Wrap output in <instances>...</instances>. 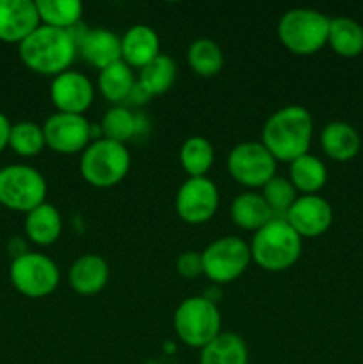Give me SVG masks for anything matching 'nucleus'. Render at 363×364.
<instances>
[{"mask_svg":"<svg viewBox=\"0 0 363 364\" xmlns=\"http://www.w3.org/2000/svg\"><path fill=\"white\" fill-rule=\"evenodd\" d=\"M313 119L308 109L287 105L270 114L262 128V144L276 162H294L310 151Z\"/></svg>","mask_w":363,"mask_h":364,"instance_id":"obj_1","label":"nucleus"},{"mask_svg":"<svg viewBox=\"0 0 363 364\" xmlns=\"http://www.w3.org/2000/svg\"><path fill=\"white\" fill-rule=\"evenodd\" d=\"M77 52V43L70 32L43 23L18 45L21 63L34 73L48 77L70 70Z\"/></svg>","mask_w":363,"mask_h":364,"instance_id":"obj_2","label":"nucleus"},{"mask_svg":"<svg viewBox=\"0 0 363 364\" xmlns=\"http://www.w3.org/2000/svg\"><path fill=\"white\" fill-rule=\"evenodd\" d=\"M249 249L251 262L260 269L267 272H283L299 259L302 242L287 220L274 217L265 226L255 231Z\"/></svg>","mask_w":363,"mask_h":364,"instance_id":"obj_3","label":"nucleus"},{"mask_svg":"<svg viewBox=\"0 0 363 364\" xmlns=\"http://www.w3.org/2000/svg\"><path fill=\"white\" fill-rule=\"evenodd\" d=\"M330 18L308 7L287 11L278 23V39L295 55H312L327 45Z\"/></svg>","mask_w":363,"mask_h":364,"instance_id":"obj_4","label":"nucleus"},{"mask_svg":"<svg viewBox=\"0 0 363 364\" xmlns=\"http://www.w3.org/2000/svg\"><path fill=\"white\" fill-rule=\"evenodd\" d=\"M130 169L127 146L109 139H95L82 151L80 174L91 187L110 188L125 180Z\"/></svg>","mask_w":363,"mask_h":364,"instance_id":"obj_5","label":"nucleus"},{"mask_svg":"<svg viewBox=\"0 0 363 364\" xmlns=\"http://www.w3.org/2000/svg\"><path fill=\"white\" fill-rule=\"evenodd\" d=\"M173 327L178 340L192 348H203L221 334V313L209 297H189L177 308Z\"/></svg>","mask_w":363,"mask_h":364,"instance_id":"obj_6","label":"nucleus"},{"mask_svg":"<svg viewBox=\"0 0 363 364\" xmlns=\"http://www.w3.org/2000/svg\"><path fill=\"white\" fill-rule=\"evenodd\" d=\"M46 199V181L38 169L11 164L0 169V205L28 213Z\"/></svg>","mask_w":363,"mask_h":364,"instance_id":"obj_7","label":"nucleus"},{"mask_svg":"<svg viewBox=\"0 0 363 364\" xmlns=\"http://www.w3.org/2000/svg\"><path fill=\"white\" fill-rule=\"evenodd\" d=\"M11 284L28 299H43L57 290L60 281L59 267L41 252H21L9 267Z\"/></svg>","mask_w":363,"mask_h":364,"instance_id":"obj_8","label":"nucleus"},{"mask_svg":"<svg viewBox=\"0 0 363 364\" xmlns=\"http://www.w3.org/2000/svg\"><path fill=\"white\" fill-rule=\"evenodd\" d=\"M203 258V276L212 283L226 284L238 279L251 263V249L238 237H223L214 240L205 251Z\"/></svg>","mask_w":363,"mask_h":364,"instance_id":"obj_9","label":"nucleus"},{"mask_svg":"<svg viewBox=\"0 0 363 364\" xmlns=\"http://www.w3.org/2000/svg\"><path fill=\"white\" fill-rule=\"evenodd\" d=\"M228 173L246 188H263L276 176V160L262 142H241L228 155Z\"/></svg>","mask_w":363,"mask_h":364,"instance_id":"obj_10","label":"nucleus"},{"mask_svg":"<svg viewBox=\"0 0 363 364\" xmlns=\"http://www.w3.org/2000/svg\"><path fill=\"white\" fill-rule=\"evenodd\" d=\"M219 206V191L216 183L203 178H187L174 198L177 215L187 224H203L212 219Z\"/></svg>","mask_w":363,"mask_h":364,"instance_id":"obj_11","label":"nucleus"},{"mask_svg":"<svg viewBox=\"0 0 363 364\" xmlns=\"http://www.w3.org/2000/svg\"><path fill=\"white\" fill-rule=\"evenodd\" d=\"M45 144L60 155L80 153L91 144L93 127L84 116L56 112L43 123Z\"/></svg>","mask_w":363,"mask_h":364,"instance_id":"obj_12","label":"nucleus"},{"mask_svg":"<svg viewBox=\"0 0 363 364\" xmlns=\"http://www.w3.org/2000/svg\"><path fill=\"white\" fill-rule=\"evenodd\" d=\"M50 100L57 112L82 116L95 100V85L78 71H64L53 77L50 85Z\"/></svg>","mask_w":363,"mask_h":364,"instance_id":"obj_13","label":"nucleus"},{"mask_svg":"<svg viewBox=\"0 0 363 364\" xmlns=\"http://www.w3.org/2000/svg\"><path fill=\"white\" fill-rule=\"evenodd\" d=\"M285 220L301 238H315L326 233L333 223L331 205L319 194L299 196Z\"/></svg>","mask_w":363,"mask_h":364,"instance_id":"obj_14","label":"nucleus"},{"mask_svg":"<svg viewBox=\"0 0 363 364\" xmlns=\"http://www.w3.org/2000/svg\"><path fill=\"white\" fill-rule=\"evenodd\" d=\"M39 25L41 21H39L36 2L0 0V41L20 45Z\"/></svg>","mask_w":363,"mask_h":364,"instance_id":"obj_15","label":"nucleus"},{"mask_svg":"<svg viewBox=\"0 0 363 364\" xmlns=\"http://www.w3.org/2000/svg\"><path fill=\"white\" fill-rule=\"evenodd\" d=\"M77 48L80 55L98 70L121 60V38L107 28H88L82 32Z\"/></svg>","mask_w":363,"mask_h":364,"instance_id":"obj_16","label":"nucleus"},{"mask_svg":"<svg viewBox=\"0 0 363 364\" xmlns=\"http://www.w3.org/2000/svg\"><path fill=\"white\" fill-rule=\"evenodd\" d=\"M160 55V39L149 25H134L121 38V60L130 68H144Z\"/></svg>","mask_w":363,"mask_h":364,"instance_id":"obj_17","label":"nucleus"},{"mask_svg":"<svg viewBox=\"0 0 363 364\" xmlns=\"http://www.w3.org/2000/svg\"><path fill=\"white\" fill-rule=\"evenodd\" d=\"M110 277L109 263L100 255H84L70 269V287L78 295H96L107 287Z\"/></svg>","mask_w":363,"mask_h":364,"instance_id":"obj_18","label":"nucleus"},{"mask_svg":"<svg viewBox=\"0 0 363 364\" xmlns=\"http://www.w3.org/2000/svg\"><path fill=\"white\" fill-rule=\"evenodd\" d=\"M363 141L356 128L345 121L326 124L320 134V148L335 162H349L362 149Z\"/></svg>","mask_w":363,"mask_h":364,"instance_id":"obj_19","label":"nucleus"},{"mask_svg":"<svg viewBox=\"0 0 363 364\" xmlns=\"http://www.w3.org/2000/svg\"><path fill=\"white\" fill-rule=\"evenodd\" d=\"M25 233L39 247H48L59 240L63 233V219L59 210L50 203H43L25 215Z\"/></svg>","mask_w":363,"mask_h":364,"instance_id":"obj_20","label":"nucleus"},{"mask_svg":"<svg viewBox=\"0 0 363 364\" xmlns=\"http://www.w3.org/2000/svg\"><path fill=\"white\" fill-rule=\"evenodd\" d=\"M230 215L235 226L246 231H258L274 219L269 205L258 192H244L238 194L230 205Z\"/></svg>","mask_w":363,"mask_h":364,"instance_id":"obj_21","label":"nucleus"},{"mask_svg":"<svg viewBox=\"0 0 363 364\" xmlns=\"http://www.w3.org/2000/svg\"><path fill=\"white\" fill-rule=\"evenodd\" d=\"M288 180L294 185L295 191L301 192L302 196L317 194L326 185V166H324V162L320 159L306 153V155L299 156L294 162H290Z\"/></svg>","mask_w":363,"mask_h":364,"instance_id":"obj_22","label":"nucleus"},{"mask_svg":"<svg viewBox=\"0 0 363 364\" xmlns=\"http://www.w3.org/2000/svg\"><path fill=\"white\" fill-rule=\"evenodd\" d=\"M199 364H248V347L238 334L221 333L201 348Z\"/></svg>","mask_w":363,"mask_h":364,"instance_id":"obj_23","label":"nucleus"},{"mask_svg":"<svg viewBox=\"0 0 363 364\" xmlns=\"http://www.w3.org/2000/svg\"><path fill=\"white\" fill-rule=\"evenodd\" d=\"M327 45L347 59L359 55L363 52V27L351 18H333L330 20Z\"/></svg>","mask_w":363,"mask_h":364,"instance_id":"obj_24","label":"nucleus"},{"mask_svg":"<svg viewBox=\"0 0 363 364\" xmlns=\"http://www.w3.org/2000/svg\"><path fill=\"white\" fill-rule=\"evenodd\" d=\"M134 87L135 80L132 68L127 63H123V60H117V63L100 70L98 89L107 102H125V100H128Z\"/></svg>","mask_w":363,"mask_h":364,"instance_id":"obj_25","label":"nucleus"},{"mask_svg":"<svg viewBox=\"0 0 363 364\" xmlns=\"http://www.w3.org/2000/svg\"><path fill=\"white\" fill-rule=\"evenodd\" d=\"M187 64L199 77H216L224 66V53L214 39H194L187 48Z\"/></svg>","mask_w":363,"mask_h":364,"instance_id":"obj_26","label":"nucleus"},{"mask_svg":"<svg viewBox=\"0 0 363 364\" xmlns=\"http://www.w3.org/2000/svg\"><path fill=\"white\" fill-rule=\"evenodd\" d=\"M36 7L43 25L60 31H71L77 27L84 11L78 0H38Z\"/></svg>","mask_w":363,"mask_h":364,"instance_id":"obj_27","label":"nucleus"},{"mask_svg":"<svg viewBox=\"0 0 363 364\" xmlns=\"http://www.w3.org/2000/svg\"><path fill=\"white\" fill-rule=\"evenodd\" d=\"M177 63L173 57L160 53L157 59L146 64L139 73L137 84L148 92L149 96H159L169 91L177 80Z\"/></svg>","mask_w":363,"mask_h":364,"instance_id":"obj_28","label":"nucleus"},{"mask_svg":"<svg viewBox=\"0 0 363 364\" xmlns=\"http://www.w3.org/2000/svg\"><path fill=\"white\" fill-rule=\"evenodd\" d=\"M180 166L189 178H203L214 166V146L201 135H192L180 148Z\"/></svg>","mask_w":363,"mask_h":364,"instance_id":"obj_29","label":"nucleus"},{"mask_svg":"<svg viewBox=\"0 0 363 364\" xmlns=\"http://www.w3.org/2000/svg\"><path fill=\"white\" fill-rule=\"evenodd\" d=\"M9 148L20 156H36L46 148L43 127L32 121H20L11 127Z\"/></svg>","mask_w":363,"mask_h":364,"instance_id":"obj_30","label":"nucleus"},{"mask_svg":"<svg viewBox=\"0 0 363 364\" xmlns=\"http://www.w3.org/2000/svg\"><path fill=\"white\" fill-rule=\"evenodd\" d=\"M103 139L125 144L137 134V117L125 107H112L102 119Z\"/></svg>","mask_w":363,"mask_h":364,"instance_id":"obj_31","label":"nucleus"},{"mask_svg":"<svg viewBox=\"0 0 363 364\" xmlns=\"http://www.w3.org/2000/svg\"><path fill=\"white\" fill-rule=\"evenodd\" d=\"M262 196L276 219H285L288 210L292 208L295 199L299 198L298 191L290 183V180L281 176H274L273 180L267 181L265 187L262 188Z\"/></svg>","mask_w":363,"mask_h":364,"instance_id":"obj_32","label":"nucleus"},{"mask_svg":"<svg viewBox=\"0 0 363 364\" xmlns=\"http://www.w3.org/2000/svg\"><path fill=\"white\" fill-rule=\"evenodd\" d=\"M177 270L180 276L192 279V277H198L203 274V258L201 252L187 251L182 252L177 258Z\"/></svg>","mask_w":363,"mask_h":364,"instance_id":"obj_33","label":"nucleus"},{"mask_svg":"<svg viewBox=\"0 0 363 364\" xmlns=\"http://www.w3.org/2000/svg\"><path fill=\"white\" fill-rule=\"evenodd\" d=\"M11 127H13V124L9 123V119H7V117L0 112V153H2L7 146H9Z\"/></svg>","mask_w":363,"mask_h":364,"instance_id":"obj_34","label":"nucleus"},{"mask_svg":"<svg viewBox=\"0 0 363 364\" xmlns=\"http://www.w3.org/2000/svg\"><path fill=\"white\" fill-rule=\"evenodd\" d=\"M362 149H363V146H362Z\"/></svg>","mask_w":363,"mask_h":364,"instance_id":"obj_35","label":"nucleus"}]
</instances>
